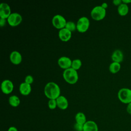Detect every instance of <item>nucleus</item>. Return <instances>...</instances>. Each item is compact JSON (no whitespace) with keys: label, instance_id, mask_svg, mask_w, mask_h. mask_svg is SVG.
Listing matches in <instances>:
<instances>
[{"label":"nucleus","instance_id":"f257e3e1","mask_svg":"<svg viewBox=\"0 0 131 131\" xmlns=\"http://www.w3.org/2000/svg\"><path fill=\"white\" fill-rule=\"evenodd\" d=\"M45 96L49 99H56L60 95V88L58 84L55 82H48L43 90Z\"/></svg>","mask_w":131,"mask_h":131},{"label":"nucleus","instance_id":"f03ea898","mask_svg":"<svg viewBox=\"0 0 131 131\" xmlns=\"http://www.w3.org/2000/svg\"><path fill=\"white\" fill-rule=\"evenodd\" d=\"M62 76L64 80L68 83L74 84L76 83L78 80V74L77 71L72 68L64 70Z\"/></svg>","mask_w":131,"mask_h":131},{"label":"nucleus","instance_id":"7ed1b4c3","mask_svg":"<svg viewBox=\"0 0 131 131\" xmlns=\"http://www.w3.org/2000/svg\"><path fill=\"white\" fill-rule=\"evenodd\" d=\"M119 100L124 104H128L131 102V90L126 88L120 89L117 94Z\"/></svg>","mask_w":131,"mask_h":131},{"label":"nucleus","instance_id":"20e7f679","mask_svg":"<svg viewBox=\"0 0 131 131\" xmlns=\"http://www.w3.org/2000/svg\"><path fill=\"white\" fill-rule=\"evenodd\" d=\"M106 14V9L102 8L101 5L94 7L91 11V17L97 21L103 19L105 17Z\"/></svg>","mask_w":131,"mask_h":131},{"label":"nucleus","instance_id":"39448f33","mask_svg":"<svg viewBox=\"0 0 131 131\" xmlns=\"http://www.w3.org/2000/svg\"><path fill=\"white\" fill-rule=\"evenodd\" d=\"M90 25L89 19L86 16L80 17L76 23V29L80 33H84L87 31Z\"/></svg>","mask_w":131,"mask_h":131},{"label":"nucleus","instance_id":"423d86ee","mask_svg":"<svg viewBox=\"0 0 131 131\" xmlns=\"http://www.w3.org/2000/svg\"><path fill=\"white\" fill-rule=\"evenodd\" d=\"M67 22V21L64 17L60 14L55 15L52 19V25L59 30L65 28Z\"/></svg>","mask_w":131,"mask_h":131},{"label":"nucleus","instance_id":"0eeeda50","mask_svg":"<svg viewBox=\"0 0 131 131\" xmlns=\"http://www.w3.org/2000/svg\"><path fill=\"white\" fill-rule=\"evenodd\" d=\"M7 23L11 27L18 26L23 20L22 16L17 12H12L7 18Z\"/></svg>","mask_w":131,"mask_h":131},{"label":"nucleus","instance_id":"6e6552de","mask_svg":"<svg viewBox=\"0 0 131 131\" xmlns=\"http://www.w3.org/2000/svg\"><path fill=\"white\" fill-rule=\"evenodd\" d=\"M1 90L5 94H9L12 92L14 89V84L12 81L9 79H5L1 83Z\"/></svg>","mask_w":131,"mask_h":131},{"label":"nucleus","instance_id":"1a4fd4ad","mask_svg":"<svg viewBox=\"0 0 131 131\" xmlns=\"http://www.w3.org/2000/svg\"><path fill=\"white\" fill-rule=\"evenodd\" d=\"M10 6L6 3H2L0 4V18L6 19L11 14Z\"/></svg>","mask_w":131,"mask_h":131},{"label":"nucleus","instance_id":"9d476101","mask_svg":"<svg viewBox=\"0 0 131 131\" xmlns=\"http://www.w3.org/2000/svg\"><path fill=\"white\" fill-rule=\"evenodd\" d=\"M72 60L67 56H61L58 59L57 63L61 69L64 70L71 68Z\"/></svg>","mask_w":131,"mask_h":131},{"label":"nucleus","instance_id":"9b49d317","mask_svg":"<svg viewBox=\"0 0 131 131\" xmlns=\"http://www.w3.org/2000/svg\"><path fill=\"white\" fill-rule=\"evenodd\" d=\"M10 60L14 64H19L22 61V55L20 52L17 51H13L11 52L9 56Z\"/></svg>","mask_w":131,"mask_h":131},{"label":"nucleus","instance_id":"f8f14e48","mask_svg":"<svg viewBox=\"0 0 131 131\" xmlns=\"http://www.w3.org/2000/svg\"><path fill=\"white\" fill-rule=\"evenodd\" d=\"M58 37L61 41L67 42L71 39L72 37V32L64 28L59 30Z\"/></svg>","mask_w":131,"mask_h":131},{"label":"nucleus","instance_id":"ddd939ff","mask_svg":"<svg viewBox=\"0 0 131 131\" xmlns=\"http://www.w3.org/2000/svg\"><path fill=\"white\" fill-rule=\"evenodd\" d=\"M57 107L62 110H66L69 106V102L67 98L63 96L60 95L56 99Z\"/></svg>","mask_w":131,"mask_h":131},{"label":"nucleus","instance_id":"4468645a","mask_svg":"<svg viewBox=\"0 0 131 131\" xmlns=\"http://www.w3.org/2000/svg\"><path fill=\"white\" fill-rule=\"evenodd\" d=\"M111 59L113 62L121 63L124 59V55L122 51L119 49H116L113 51L111 55Z\"/></svg>","mask_w":131,"mask_h":131},{"label":"nucleus","instance_id":"2eb2a0df","mask_svg":"<svg viewBox=\"0 0 131 131\" xmlns=\"http://www.w3.org/2000/svg\"><path fill=\"white\" fill-rule=\"evenodd\" d=\"M83 131H99L97 124L93 120H87L83 125Z\"/></svg>","mask_w":131,"mask_h":131},{"label":"nucleus","instance_id":"dca6fc26","mask_svg":"<svg viewBox=\"0 0 131 131\" xmlns=\"http://www.w3.org/2000/svg\"><path fill=\"white\" fill-rule=\"evenodd\" d=\"M32 88L31 84H28L25 82H21L19 86V91L23 96H28L31 92Z\"/></svg>","mask_w":131,"mask_h":131},{"label":"nucleus","instance_id":"f3484780","mask_svg":"<svg viewBox=\"0 0 131 131\" xmlns=\"http://www.w3.org/2000/svg\"><path fill=\"white\" fill-rule=\"evenodd\" d=\"M117 11L118 14L121 16H125L129 12L128 6L124 3H122L117 8Z\"/></svg>","mask_w":131,"mask_h":131},{"label":"nucleus","instance_id":"a211bd4d","mask_svg":"<svg viewBox=\"0 0 131 131\" xmlns=\"http://www.w3.org/2000/svg\"><path fill=\"white\" fill-rule=\"evenodd\" d=\"M8 102L9 104L14 107H17L20 103V100L19 98L15 95H11L8 99Z\"/></svg>","mask_w":131,"mask_h":131},{"label":"nucleus","instance_id":"6ab92c4d","mask_svg":"<svg viewBox=\"0 0 131 131\" xmlns=\"http://www.w3.org/2000/svg\"><path fill=\"white\" fill-rule=\"evenodd\" d=\"M76 123L84 125V123L87 121L86 117L85 115L81 112H78L75 117Z\"/></svg>","mask_w":131,"mask_h":131},{"label":"nucleus","instance_id":"aec40b11","mask_svg":"<svg viewBox=\"0 0 131 131\" xmlns=\"http://www.w3.org/2000/svg\"><path fill=\"white\" fill-rule=\"evenodd\" d=\"M121 69V64L116 62H112L110 63L108 70L110 72L113 74H116L118 73Z\"/></svg>","mask_w":131,"mask_h":131},{"label":"nucleus","instance_id":"412c9836","mask_svg":"<svg viewBox=\"0 0 131 131\" xmlns=\"http://www.w3.org/2000/svg\"><path fill=\"white\" fill-rule=\"evenodd\" d=\"M82 66V61L79 59H75L72 61L71 68L77 71Z\"/></svg>","mask_w":131,"mask_h":131},{"label":"nucleus","instance_id":"4be33fe9","mask_svg":"<svg viewBox=\"0 0 131 131\" xmlns=\"http://www.w3.org/2000/svg\"><path fill=\"white\" fill-rule=\"evenodd\" d=\"M65 28L71 31V32L73 31H75L76 29V24H75L74 21H67Z\"/></svg>","mask_w":131,"mask_h":131},{"label":"nucleus","instance_id":"5701e85b","mask_svg":"<svg viewBox=\"0 0 131 131\" xmlns=\"http://www.w3.org/2000/svg\"><path fill=\"white\" fill-rule=\"evenodd\" d=\"M48 106L50 110L55 109L57 107L56 99H49L48 102Z\"/></svg>","mask_w":131,"mask_h":131},{"label":"nucleus","instance_id":"b1692460","mask_svg":"<svg viewBox=\"0 0 131 131\" xmlns=\"http://www.w3.org/2000/svg\"><path fill=\"white\" fill-rule=\"evenodd\" d=\"M34 81V78L31 75H27L25 78V81L26 83L31 84Z\"/></svg>","mask_w":131,"mask_h":131},{"label":"nucleus","instance_id":"393cba45","mask_svg":"<svg viewBox=\"0 0 131 131\" xmlns=\"http://www.w3.org/2000/svg\"><path fill=\"white\" fill-rule=\"evenodd\" d=\"M74 128L76 131H82L83 129V125L75 123L74 125Z\"/></svg>","mask_w":131,"mask_h":131},{"label":"nucleus","instance_id":"a878e982","mask_svg":"<svg viewBox=\"0 0 131 131\" xmlns=\"http://www.w3.org/2000/svg\"><path fill=\"white\" fill-rule=\"evenodd\" d=\"M7 22V20L6 19L0 18V26L1 27L5 26L6 25Z\"/></svg>","mask_w":131,"mask_h":131},{"label":"nucleus","instance_id":"bb28decb","mask_svg":"<svg viewBox=\"0 0 131 131\" xmlns=\"http://www.w3.org/2000/svg\"><path fill=\"white\" fill-rule=\"evenodd\" d=\"M122 3V0H114L113 1V4L117 6H119Z\"/></svg>","mask_w":131,"mask_h":131},{"label":"nucleus","instance_id":"cd10ccee","mask_svg":"<svg viewBox=\"0 0 131 131\" xmlns=\"http://www.w3.org/2000/svg\"><path fill=\"white\" fill-rule=\"evenodd\" d=\"M126 111L128 114L131 115V102L127 104Z\"/></svg>","mask_w":131,"mask_h":131},{"label":"nucleus","instance_id":"c85d7f7f","mask_svg":"<svg viewBox=\"0 0 131 131\" xmlns=\"http://www.w3.org/2000/svg\"><path fill=\"white\" fill-rule=\"evenodd\" d=\"M7 131H18V129L16 127L12 126L9 127Z\"/></svg>","mask_w":131,"mask_h":131},{"label":"nucleus","instance_id":"c756f323","mask_svg":"<svg viewBox=\"0 0 131 131\" xmlns=\"http://www.w3.org/2000/svg\"><path fill=\"white\" fill-rule=\"evenodd\" d=\"M101 6V7L102 8H103L105 9H106V8L108 7V4L106 3H105V2H104V3H102Z\"/></svg>","mask_w":131,"mask_h":131},{"label":"nucleus","instance_id":"7c9ffc66","mask_svg":"<svg viewBox=\"0 0 131 131\" xmlns=\"http://www.w3.org/2000/svg\"><path fill=\"white\" fill-rule=\"evenodd\" d=\"M122 3L128 5L131 3V0H122Z\"/></svg>","mask_w":131,"mask_h":131},{"label":"nucleus","instance_id":"2f4dec72","mask_svg":"<svg viewBox=\"0 0 131 131\" xmlns=\"http://www.w3.org/2000/svg\"><path fill=\"white\" fill-rule=\"evenodd\" d=\"M82 131H83V130H82Z\"/></svg>","mask_w":131,"mask_h":131}]
</instances>
